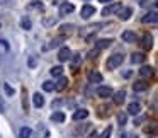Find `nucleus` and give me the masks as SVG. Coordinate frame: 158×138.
I'll return each instance as SVG.
<instances>
[{
    "label": "nucleus",
    "mask_w": 158,
    "mask_h": 138,
    "mask_svg": "<svg viewBox=\"0 0 158 138\" xmlns=\"http://www.w3.org/2000/svg\"><path fill=\"white\" fill-rule=\"evenodd\" d=\"M117 121H119L121 126H124V124L127 123V116H126L124 113H119V114H117Z\"/></svg>",
    "instance_id": "cd10ccee"
},
{
    "label": "nucleus",
    "mask_w": 158,
    "mask_h": 138,
    "mask_svg": "<svg viewBox=\"0 0 158 138\" xmlns=\"http://www.w3.org/2000/svg\"><path fill=\"white\" fill-rule=\"evenodd\" d=\"M97 96L99 97H102V99H107V97H110L112 96V89H110V87H107V85H100V87H97Z\"/></svg>",
    "instance_id": "7ed1b4c3"
},
{
    "label": "nucleus",
    "mask_w": 158,
    "mask_h": 138,
    "mask_svg": "<svg viewBox=\"0 0 158 138\" xmlns=\"http://www.w3.org/2000/svg\"><path fill=\"white\" fill-rule=\"evenodd\" d=\"M31 135H32V130L29 126L21 128V131H19V138H31Z\"/></svg>",
    "instance_id": "4be33fe9"
},
{
    "label": "nucleus",
    "mask_w": 158,
    "mask_h": 138,
    "mask_svg": "<svg viewBox=\"0 0 158 138\" xmlns=\"http://www.w3.org/2000/svg\"><path fill=\"white\" fill-rule=\"evenodd\" d=\"M141 21H143V24H155V22L158 21L156 11H151V12H148V14H144V17L141 19Z\"/></svg>",
    "instance_id": "423d86ee"
},
{
    "label": "nucleus",
    "mask_w": 158,
    "mask_h": 138,
    "mask_svg": "<svg viewBox=\"0 0 158 138\" xmlns=\"http://www.w3.org/2000/svg\"><path fill=\"white\" fill-rule=\"evenodd\" d=\"M70 56H72V51H70V48L63 46V48L60 50V53H58V60H60V62H68Z\"/></svg>",
    "instance_id": "1a4fd4ad"
},
{
    "label": "nucleus",
    "mask_w": 158,
    "mask_h": 138,
    "mask_svg": "<svg viewBox=\"0 0 158 138\" xmlns=\"http://www.w3.org/2000/svg\"><path fill=\"white\" fill-rule=\"evenodd\" d=\"M60 43H61V39H51V41H49V45L44 46V50H51V48H55V46H58Z\"/></svg>",
    "instance_id": "c756f323"
},
{
    "label": "nucleus",
    "mask_w": 158,
    "mask_h": 138,
    "mask_svg": "<svg viewBox=\"0 0 158 138\" xmlns=\"http://www.w3.org/2000/svg\"><path fill=\"white\" fill-rule=\"evenodd\" d=\"M70 60H72V68L75 70L77 67H78V63L82 62V56H80V55H75V56H70Z\"/></svg>",
    "instance_id": "393cba45"
},
{
    "label": "nucleus",
    "mask_w": 158,
    "mask_h": 138,
    "mask_svg": "<svg viewBox=\"0 0 158 138\" xmlns=\"http://www.w3.org/2000/svg\"><path fill=\"white\" fill-rule=\"evenodd\" d=\"M49 73H51L53 77H61L63 75V67H53L51 70H49Z\"/></svg>",
    "instance_id": "b1692460"
},
{
    "label": "nucleus",
    "mask_w": 158,
    "mask_h": 138,
    "mask_svg": "<svg viewBox=\"0 0 158 138\" xmlns=\"http://www.w3.org/2000/svg\"><path fill=\"white\" fill-rule=\"evenodd\" d=\"M89 80L92 84H100V82H102V75H100V73H97V72H90L89 73Z\"/></svg>",
    "instance_id": "aec40b11"
},
{
    "label": "nucleus",
    "mask_w": 158,
    "mask_h": 138,
    "mask_svg": "<svg viewBox=\"0 0 158 138\" xmlns=\"http://www.w3.org/2000/svg\"><path fill=\"white\" fill-rule=\"evenodd\" d=\"M99 2H102V4H109V2H112V0H99Z\"/></svg>",
    "instance_id": "58836bf2"
},
{
    "label": "nucleus",
    "mask_w": 158,
    "mask_h": 138,
    "mask_svg": "<svg viewBox=\"0 0 158 138\" xmlns=\"http://www.w3.org/2000/svg\"><path fill=\"white\" fill-rule=\"evenodd\" d=\"M80 15H82V19H90L92 15H95V7H92V5H83L82 11H80Z\"/></svg>",
    "instance_id": "20e7f679"
},
{
    "label": "nucleus",
    "mask_w": 158,
    "mask_h": 138,
    "mask_svg": "<svg viewBox=\"0 0 158 138\" xmlns=\"http://www.w3.org/2000/svg\"><path fill=\"white\" fill-rule=\"evenodd\" d=\"M141 46H143V50H151V46H153V38H151V34H144L143 36Z\"/></svg>",
    "instance_id": "f8f14e48"
},
{
    "label": "nucleus",
    "mask_w": 158,
    "mask_h": 138,
    "mask_svg": "<svg viewBox=\"0 0 158 138\" xmlns=\"http://www.w3.org/2000/svg\"><path fill=\"white\" fill-rule=\"evenodd\" d=\"M32 102H34V107H38V109H39V107L44 106V97H43L39 92H36L34 96H32Z\"/></svg>",
    "instance_id": "2eb2a0df"
},
{
    "label": "nucleus",
    "mask_w": 158,
    "mask_h": 138,
    "mask_svg": "<svg viewBox=\"0 0 158 138\" xmlns=\"http://www.w3.org/2000/svg\"><path fill=\"white\" fill-rule=\"evenodd\" d=\"M73 11H75V5L70 4V2H63V4L60 5V15H68V14H72Z\"/></svg>",
    "instance_id": "39448f33"
},
{
    "label": "nucleus",
    "mask_w": 158,
    "mask_h": 138,
    "mask_svg": "<svg viewBox=\"0 0 158 138\" xmlns=\"http://www.w3.org/2000/svg\"><path fill=\"white\" fill-rule=\"evenodd\" d=\"M56 21H58V19H56V17H53V19H44V26H51V24H56Z\"/></svg>",
    "instance_id": "72a5a7b5"
},
{
    "label": "nucleus",
    "mask_w": 158,
    "mask_h": 138,
    "mask_svg": "<svg viewBox=\"0 0 158 138\" xmlns=\"http://www.w3.org/2000/svg\"><path fill=\"white\" fill-rule=\"evenodd\" d=\"M110 45H112V39H110V38L99 39V41H95V50H97V51H100V50H106V48H109Z\"/></svg>",
    "instance_id": "0eeeda50"
},
{
    "label": "nucleus",
    "mask_w": 158,
    "mask_h": 138,
    "mask_svg": "<svg viewBox=\"0 0 158 138\" xmlns=\"http://www.w3.org/2000/svg\"><path fill=\"white\" fill-rule=\"evenodd\" d=\"M139 75L141 77H153L155 75V68L153 67H141V70H139Z\"/></svg>",
    "instance_id": "dca6fc26"
},
{
    "label": "nucleus",
    "mask_w": 158,
    "mask_h": 138,
    "mask_svg": "<svg viewBox=\"0 0 158 138\" xmlns=\"http://www.w3.org/2000/svg\"><path fill=\"white\" fill-rule=\"evenodd\" d=\"M4 90H5V94H7V96H14V89H12L10 87V84H4Z\"/></svg>",
    "instance_id": "2f4dec72"
},
{
    "label": "nucleus",
    "mask_w": 158,
    "mask_h": 138,
    "mask_svg": "<svg viewBox=\"0 0 158 138\" xmlns=\"http://www.w3.org/2000/svg\"><path fill=\"white\" fill-rule=\"evenodd\" d=\"M26 92H27V90H26V87H22V109L26 111V113H27V102H26Z\"/></svg>",
    "instance_id": "7c9ffc66"
},
{
    "label": "nucleus",
    "mask_w": 158,
    "mask_h": 138,
    "mask_svg": "<svg viewBox=\"0 0 158 138\" xmlns=\"http://www.w3.org/2000/svg\"><path fill=\"white\" fill-rule=\"evenodd\" d=\"M27 65L31 67V68H34V67H36V58H34V56H29V58H27Z\"/></svg>",
    "instance_id": "473e14b6"
},
{
    "label": "nucleus",
    "mask_w": 158,
    "mask_h": 138,
    "mask_svg": "<svg viewBox=\"0 0 158 138\" xmlns=\"http://www.w3.org/2000/svg\"><path fill=\"white\" fill-rule=\"evenodd\" d=\"M0 113H5V102L2 97H0Z\"/></svg>",
    "instance_id": "e433bc0d"
},
{
    "label": "nucleus",
    "mask_w": 158,
    "mask_h": 138,
    "mask_svg": "<svg viewBox=\"0 0 158 138\" xmlns=\"http://www.w3.org/2000/svg\"><path fill=\"white\" fill-rule=\"evenodd\" d=\"M75 26L73 24H65V26H61V31H70V29H73Z\"/></svg>",
    "instance_id": "c9c22d12"
},
{
    "label": "nucleus",
    "mask_w": 158,
    "mask_h": 138,
    "mask_svg": "<svg viewBox=\"0 0 158 138\" xmlns=\"http://www.w3.org/2000/svg\"><path fill=\"white\" fill-rule=\"evenodd\" d=\"M123 62H124V55L116 53V55L109 56V60L106 62V67H107V70H114V68H117L119 65H123Z\"/></svg>",
    "instance_id": "f257e3e1"
},
{
    "label": "nucleus",
    "mask_w": 158,
    "mask_h": 138,
    "mask_svg": "<svg viewBox=\"0 0 158 138\" xmlns=\"http://www.w3.org/2000/svg\"><path fill=\"white\" fill-rule=\"evenodd\" d=\"M117 14H119V19H121V21H127V19L133 15V9H131V7H124V9H121Z\"/></svg>",
    "instance_id": "9b49d317"
},
{
    "label": "nucleus",
    "mask_w": 158,
    "mask_h": 138,
    "mask_svg": "<svg viewBox=\"0 0 158 138\" xmlns=\"http://www.w3.org/2000/svg\"><path fill=\"white\" fill-rule=\"evenodd\" d=\"M121 39L124 43H136V32L134 31H124L121 34Z\"/></svg>",
    "instance_id": "6e6552de"
},
{
    "label": "nucleus",
    "mask_w": 158,
    "mask_h": 138,
    "mask_svg": "<svg viewBox=\"0 0 158 138\" xmlns=\"http://www.w3.org/2000/svg\"><path fill=\"white\" fill-rule=\"evenodd\" d=\"M43 89H44L46 92H53V90H55V84L53 82H44L43 84Z\"/></svg>",
    "instance_id": "c85d7f7f"
},
{
    "label": "nucleus",
    "mask_w": 158,
    "mask_h": 138,
    "mask_svg": "<svg viewBox=\"0 0 158 138\" xmlns=\"http://www.w3.org/2000/svg\"><path fill=\"white\" fill-rule=\"evenodd\" d=\"M121 9H123V4H121V2H112V4L106 5V7L102 9V15H104V17H107V15L117 14Z\"/></svg>",
    "instance_id": "f03ea898"
},
{
    "label": "nucleus",
    "mask_w": 158,
    "mask_h": 138,
    "mask_svg": "<svg viewBox=\"0 0 158 138\" xmlns=\"http://www.w3.org/2000/svg\"><path fill=\"white\" fill-rule=\"evenodd\" d=\"M133 89H134V92H143V90L148 89V84L144 80H138L136 84H133Z\"/></svg>",
    "instance_id": "f3484780"
},
{
    "label": "nucleus",
    "mask_w": 158,
    "mask_h": 138,
    "mask_svg": "<svg viewBox=\"0 0 158 138\" xmlns=\"http://www.w3.org/2000/svg\"><path fill=\"white\" fill-rule=\"evenodd\" d=\"M110 135H112V126H107L106 130L99 135V138H110Z\"/></svg>",
    "instance_id": "a878e982"
},
{
    "label": "nucleus",
    "mask_w": 158,
    "mask_h": 138,
    "mask_svg": "<svg viewBox=\"0 0 158 138\" xmlns=\"http://www.w3.org/2000/svg\"><path fill=\"white\" fill-rule=\"evenodd\" d=\"M21 28H22V29H26V31H29V29L32 28L31 19H29V17H22V19H21Z\"/></svg>",
    "instance_id": "5701e85b"
},
{
    "label": "nucleus",
    "mask_w": 158,
    "mask_h": 138,
    "mask_svg": "<svg viewBox=\"0 0 158 138\" xmlns=\"http://www.w3.org/2000/svg\"><path fill=\"white\" fill-rule=\"evenodd\" d=\"M9 51V43L7 41H0V56L4 55V53Z\"/></svg>",
    "instance_id": "bb28decb"
},
{
    "label": "nucleus",
    "mask_w": 158,
    "mask_h": 138,
    "mask_svg": "<svg viewBox=\"0 0 158 138\" xmlns=\"http://www.w3.org/2000/svg\"><path fill=\"white\" fill-rule=\"evenodd\" d=\"M72 118H73V121H82V119H85V118H89V111L87 109H77Z\"/></svg>",
    "instance_id": "9d476101"
},
{
    "label": "nucleus",
    "mask_w": 158,
    "mask_h": 138,
    "mask_svg": "<svg viewBox=\"0 0 158 138\" xmlns=\"http://www.w3.org/2000/svg\"><path fill=\"white\" fill-rule=\"evenodd\" d=\"M51 121H55V123H63V121H65V114H63L61 111H56V113L51 114Z\"/></svg>",
    "instance_id": "412c9836"
},
{
    "label": "nucleus",
    "mask_w": 158,
    "mask_h": 138,
    "mask_svg": "<svg viewBox=\"0 0 158 138\" xmlns=\"http://www.w3.org/2000/svg\"><path fill=\"white\" fill-rule=\"evenodd\" d=\"M136 2H138V4H139V5H144V4H146V2H148V0H136Z\"/></svg>",
    "instance_id": "4c0bfd02"
},
{
    "label": "nucleus",
    "mask_w": 158,
    "mask_h": 138,
    "mask_svg": "<svg viewBox=\"0 0 158 138\" xmlns=\"http://www.w3.org/2000/svg\"><path fill=\"white\" fill-rule=\"evenodd\" d=\"M144 60H146V56H144L143 53H133V55H131V62L136 63V65H139V63H144Z\"/></svg>",
    "instance_id": "a211bd4d"
},
{
    "label": "nucleus",
    "mask_w": 158,
    "mask_h": 138,
    "mask_svg": "<svg viewBox=\"0 0 158 138\" xmlns=\"http://www.w3.org/2000/svg\"><path fill=\"white\" fill-rule=\"evenodd\" d=\"M121 138H136V135H134V133H127V131H124V133H121Z\"/></svg>",
    "instance_id": "f704fd0d"
},
{
    "label": "nucleus",
    "mask_w": 158,
    "mask_h": 138,
    "mask_svg": "<svg viewBox=\"0 0 158 138\" xmlns=\"http://www.w3.org/2000/svg\"><path fill=\"white\" fill-rule=\"evenodd\" d=\"M127 113L133 114V116L139 114V113H141V104H139V102H131L129 106H127Z\"/></svg>",
    "instance_id": "ddd939ff"
},
{
    "label": "nucleus",
    "mask_w": 158,
    "mask_h": 138,
    "mask_svg": "<svg viewBox=\"0 0 158 138\" xmlns=\"http://www.w3.org/2000/svg\"><path fill=\"white\" fill-rule=\"evenodd\" d=\"M124 99H126V92L124 90H117L116 94H114V104H123L124 102Z\"/></svg>",
    "instance_id": "6ab92c4d"
},
{
    "label": "nucleus",
    "mask_w": 158,
    "mask_h": 138,
    "mask_svg": "<svg viewBox=\"0 0 158 138\" xmlns=\"http://www.w3.org/2000/svg\"><path fill=\"white\" fill-rule=\"evenodd\" d=\"M66 85H68V79L61 75V77H60V79L55 82V90H63Z\"/></svg>",
    "instance_id": "4468645a"
}]
</instances>
